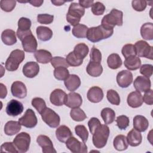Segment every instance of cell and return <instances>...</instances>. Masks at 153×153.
I'll use <instances>...</instances> for the list:
<instances>
[{
  "mask_svg": "<svg viewBox=\"0 0 153 153\" xmlns=\"http://www.w3.org/2000/svg\"><path fill=\"white\" fill-rule=\"evenodd\" d=\"M123 13L121 11L113 8L111 12L105 15L101 21V26L106 30H114L115 26L123 25Z\"/></svg>",
  "mask_w": 153,
  "mask_h": 153,
  "instance_id": "cell-1",
  "label": "cell"
},
{
  "mask_svg": "<svg viewBox=\"0 0 153 153\" xmlns=\"http://www.w3.org/2000/svg\"><path fill=\"white\" fill-rule=\"evenodd\" d=\"M110 130L106 124H101L93 134L92 141L94 146L98 149L103 148L107 143Z\"/></svg>",
  "mask_w": 153,
  "mask_h": 153,
  "instance_id": "cell-2",
  "label": "cell"
},
{
  "mask_svg": "<svg viewBox=\"0 0 153 153\" xmlns=\"http://www.w3.org/2000/svg\"><path fill=\"white\" fill-rule=\"evenodd\" d=\"M113 33L114 30H106L101 25H99L88 28L86 38L92 42H97L111 37Z\"/></svg>",
  "mask_w": 153,
  "mask_h": 153,
  "instance_id": "cell-3",
  "label": "cell"
},
{
  "mask_svg": "<svg viewBox=\"0 0 153 153\" xmlns=\"http://www.w3.org/2000/svg\"><path fill=\"white\" fill-rule=\"evenodd\" d=\"M85 10L77 2L71 4L66 14V20L72 26L79 24L81 18L84 15Z\"/></svg>",
  "mask_w": 153,
  "mask_h": 153,
  "instance_id": "cell-4",
  "label": "cell"
},
{
  "mask_svg": "<svg viewBox=\"0 0 153 153\" xmlns=\"http://www.w3.org/2000/svg\"><path fill=\"white\" fill-rule=\"evenodd\" d=\"M25 57V53L21 50L16 49L12 51L5 63L6 69L11 72L16 71L20 64L24 60Z\"/></svg>",
  "mask_w": 153,
  "mask_h": 153,
  "instance_id": "cell-5",
  "label": "cell"
},
{
  "mask_svg": "<svg viewBox=\"0 0 153 153\" xmlns=\"http://www.w3.org/2000/svg\"><path fill=\"white\" fill-rule=\"evenodd\" d=\"M42 120L51 128H56L60 122L59 115L51 109L46 107L40 114Z\"/></svg>",
  "mask_w": 153,
  "mask_h": 153,
  "instance_id": "cell-6",
  "label": "cell"
},
{
  "mask_svg": "<svg viewBox=\"0 0 153 153\" xmlns=\"http://www.w3.org/2000/svg\"><path fill=\"white\" fill-rule=\"evenodd\" d=\"M13 143L19 152L25 153L27 152L29 148L30 136L26 132L20 133L14 139Z\"/></svg>",
  "mask_w": 153,
  "mask_h": 153,
  "instance_id": "cell-7",
  "label": "cell"
},
{
  "mask_svg": "<svg viewBox=\"0 0 153 153\" xmlns=\"http://www.w3.org/2000/svg\"><path fill=\"white\" fill-rule=\"evenodd\" d=\"M135 51L137 56L139 57H145L152 60L153 48L148 43L143 40L137 41L134 44Z\"/></svg>",
  "mask_w": 153,
  "mask_h": 153,
  "instance_id": "cell-8",
  "label": "cell"
},
{
  "mask_svg": "<svg viewBox=\"0 0 153 153\" xmlns=\"http://www.w3.org/2000/svg\"><path fill=\"white\" fill-rule=\"evenodd\" d=\"M19 122L22 126L26 128H32L36 126L38 120L35 112L31 109H27L24 115L19 119Z\"/></svg>",
  "mask_w": 153,
  "mask_h": 153,
  "instance_id": "cell-9",
  "label": "cell"
},
{
  "mask_svg": "<svg viewBox=\"0 0 153 153\" xmlns=\"http://www.w3.org/2000/svg\"><path fill=\"white\" fill-rule=\"evenodd\" d=\"M65 143L67 148L73 153L87 152V146L85 143L79 141L73 136L69 137Z\"/></svg>",
  "mask_w": 153,
  "mask_h": 153,
  "instance_id": "cell-10",
  "label": "cell"
},
{
  "mask_svg": "<svg viewBox=\"0 0 153 153\" xmlns=\"http://www.w3.org/2000/svg\"><path fill=\"white\" fill-rule=\"evenodd\" d=\"M133 74L128 70H123L119 72L117 75V82L121 88H127L133 82Z\"/></svg>",
  "mask_w": 153,
  "mask_h": 153,
  "instance_id": "cell-11",
  "label": "cell"
},
{
  "mask_svg": "<svg viewBox=\"0 0 153 153\" xmlns=\"http://www.w3.org/2000/svg\"><path fill=\"white\" fill-rule=\"evenodd\" d=\"M23 105L20 102L15 99H12L8 102L5 111L8 115L16 117L21 114L23 112Z\"/></svg>",
  "mask_w": 153,
  "mask_h": 153,
  "instance_id": "cell-12",
  "label": "cell"
},
{
  "mask_svg": "<svg viewBox=\"0 0 153 153\" xmlns=\"http://www.w3.org/2000/svg\"><path fill=\"white\" fill-rule=\"evenodd\" d=\"M36 142L42 148L43 153H56L53 144L49 137L45 135H39L36 138Z\"/></svg>",
  "mask_w": 153,
  "mask_h": 153,
  "instance_id": "cell-13",
  "label": "cell"
},
{
  "mask_svg": "<svg viewBox=\"0 0 153 153\" xmlns=\"http://www.w3.org/2000/svg\"><path fill=\"white\" fill-rule=\"evenodd\" d=\"M133 86L136 91L146 92L151 89V82L149 78L144 76H138L134 79Z\"/></svg>",
  "mask_w": 153,
  "mask_h": 153,
  "instance_id": "cell-14",
  "label": "cell"
},
{
  "mask_svg": "<svg viewBox=\"0 0 153 153\" xmlns=\"http://www.w3.org/2000/svg\"><path fill=\"white\" fill-rule=\"evenodd\" d=\"M66 93L60 88H56L53 90L50 96V102L57 106H61L65 104L66 97Z\"/></svg>",
  "mask_w": 153,
  "mask_h": 153,
  "instance_id": "cell-15",
  "label": "cell"
},
{
  "mask_svg": "<svg viewBox=\"0 0 153 153\" xmlns=\"http://www.w3.org/2000/svg\"><path fill=\"white\" fill-rule=\"evenodd\" d=\"M22 45L24 51L27 53H35L38 47L37 41L32 33L27 35L23 39Z\"/></svg>",
  "mask_w": 153,
  "mask_h": 153,
  "instance_id": "cell-16",
  "label": "cell"
},
{
  "mask_svg": "<svg viewBox=\"0 0 153 153\" xmlns=\"http://www.w3.org/2000/svg\"><path fill=\"white\" fill-rule=\"evenodd\" d=\"M11 92L13 96L19 99H23L27 95V88L23 82L16 81L11 85Z\"/></svg>",
  "mask_w": 153,
  "mask_h": 153,
  "instance_id": "cell-17",
  "label": "cell"
},
{
  "mask_svg": "<svg viewBox=\"0 0 153 153\" xmlns=\"http://www.w3.org/2000/svg\"><path fill=\"white\" fill-rule=\"evenodd\" d=\"M82 103V99L81 96L75 92H71L67 94L65 104L70 108H79Z\"/></svg>",
  "mask_w": 153,
  "mask_h": 153,
  "instance_id": "cell-18",
  "label": "cell"
},
{
  "mask_svg": "<svg viewBox=\"0 0 153 153\" xmlns=\"http://www.w3.org/2000/svg\"><path fill=\"white\" fill-rule=\"evenodd\" d=\"M23 75L29 78L35 77L39 72V66L36 62H28L24 65L22 69Z\"/></svg>",
  "mask_w": 153,
  "mask_h": 153,
  "instance_id": "cell-19",
  "label": "cell"
},
{
  "mask_svg": "<svg viewBox=\"0 0 153 153\" xmlns=\"http://www.w3.org/2000/svg\"><path fill=\"white\" fill-rule=\"evenodd\" d=\"M88 100L92 103H99L103 98V92L101 88L97 86L91 87L87 94Z\"/></svg>",
  "mask_w": 153,
  "mask_h": 153,
  "instance_id": "cell-20",
  "label": "cell"
},
{
  "mask_svg": "<svg viewBox=\"0 0 153 153\" xmlns=\"http://www.w3.org/2000/svg\"><path fill=\"white\" fill-rule=\"evenodd\" d=\"M127 102L128 105L133 108H136L142 106L143 103V97L140 92L134 91L131 92L127 96Z\"/></svg>",
  "mask_w": 153,
  "mask_h": 153,
  "instance_id": "cell-21",
  "label": "cell"
},
{
  "mask_svg": "<svg viewBox=\"0 0 153 153\" xmlns=\"http://www.w3.org/2000/svg\"><path fill=\"white\" fill-rule=\"evenodd\" d=\"M56 136L59 141L65 143L69 137L72 136V133L68 127L62 125L56 129Z\"/></svg>",
  "mask_w": 153,
  "mask_h": 153,
  "instance_id": "cell-22",
  "label": "cell"
},
{
  "mask_svg": "<svg viewBox=\"0 0 153 153\" xmlns=\"http://www.w3.org/2000/svg\"><path fill=\"white\" fill-rule=\"evenodd\" d=\"M64 84L67 90L73 92L79 87L81 85V80L78 75L71 74L69 75L66 80H65Z\"/></svg>",
  "mask_w": 153,
  "mask_h": 153,
  "instance_id": "cell-23",
  "label": "cell"
},
{
  "mask_svg": "<svg viewBox=\"0 0 153 153\" xmlns=\"http://www.w3.org/2000/svg\"><path fill=\"white\" fill-rule=\"evenodd\" d=\"M149 126L148 120L142 115H136L133 118V127L139 132L145 131Z\"/></svg>",
  "mask_w": 153,
  "mask_h": 153,
  "instance_id": "cell-24",
  "label": "cell"
},
{
  "mask_svg": "<svg viewBox=\"0 0 153 153\" xmlns=\"http://www.w3.org/2000/svg\"><path fill=\"white\" fill-rule=\"evenodd\" d=\"M126 137L128 145L133 147L139 145L142 140V134L134 128H133L128 133Z\"/></svg>",
  "mask_w": 153,
  "mask_h": 153,
  "instance_id": "cell-25",
  "label": "cell"
},
{
  "mask_svg": "<svg viewBox=\"0 0 153 153\" xmlns=\"http://www.w3.org/2000/svg\"><path fill=\"white\" fill-rule=\"evenodd\" d=\"M87 74L93 77H98L103 72V68L100 63L90 61L86 68Z\"/></svg>",
  "mask_w": 153,
  "mask_h": 153,
  "instance_id": "cell-26",
  "label": "cell"
},
{
  "mask_svg": "<svg viewBox=\"0 0 153 153\" xmlns=\"http://www.w3.org/2000/svg\"><path fill=\"white\" fill-rule=\"evenodd\" d=\"M34 57L38 63L43 64L49 63L53 58L50 51L43 49L36 50L34 53Z\"/></svg>",
  "mask_w": 153,
  "mask_h": 153,
  "instance_id": "cell-27",
  "label": "cell"
},
{
  "mask_svg": "<svg viewBox=\"0 0 153 153\" xmlns=\"http://www.w3.org/2000/svg\"><path fill=\"white\" fill-rule=\"evenodd\" d=\"M1 39L7 45H13L17 42L16 33L11 29L4 30L1 34Z\"/></svg>",
  "mask_w": 153,
  "mask_h": 153,
  "instance_id": "cell-28",
  "label": "cell"
},
{
  "mask_svg": "<svg viewBox=\"0 0 153 153\" xmlns=\"http://www.w3.org/2000/svg\"><path fill=\"white\" fill-rule=\"evenodd\" d=\"M21 124L19 121H9L4 126V132L8 136H13L21 130Z\"/></svg>",
  "mask_w": 153,
  "mask_h": 153,
  "instance_id": "cell-29",
  "label": "cell"
},
{
  "mask_svg": "<svg viewBox=\"0 0 153 153\" xmlns=\"http://www.w3.org/2000/svg\"><path fill=\"white\" fill-rule=\"evenodd\" d=\"M125 67L129 71L138 69L141 66V60L137 56H131L126 58L124 62Z\"/></svg>",
  "mask_w": 153,
  "mask_h": 153,
  "instance_id": "cell-30",
  "label": "cell"
},
{
  "mask_svg": "<svg viewBox=\"0 0 153 153\" xmlns=\"http://www.w3.org/2000/svg\"><path fill=\"white\" fill-rule=\"evenodd\" d=\"M36 35L38 38L42 41H49L53 36V31L48 27L39 26L36 28Z\"/></svg>",
  "mask_w": 153,
  "mask_h": 153,
  "instance_id": "cell-31",
  "label": "cell"
},
{
  "mask_svg": "<svg viewBox=\"0 0 153 153\" xmlns=\"http://www.w3.org/2000/svg\"><path fill=\"white\" fill-rule=\"evenodd\" d=\"M113 145L115 149L117 151H121L126 150L128 146L127 137L123 134L117 136L114 139Z\"/></svg>",
  "mask_w": 153,
  "mask_h": 153,
  "instance_id": "cell-32",
  "label": "cell"
},
{
  "mask_svg": "<svg viewBox=\"0 0 153 153\" xmlns=\"http://www.w3.org/2000/svg\"><path fill=\"white\" fill-rule=\"evenodd\" d=\"M89 52L88 47L84 43L76 44L74 49L73 53L76 57L80 59H84Z\"/></svg>",
  "mask_w": 153,
  "mask_h": 153,
  "instance_id": "cell-33",
  "label": "cell"
},
{
  "mask_svg": "<svg viewBox=\"0 0 153 153\" xmlns=\"http://www.w3.org/2000/svg\"><path fill=\"white\" fill-rule=\"evenodd\" d=\"M101 117L105 124H110L115 121V112L110 108H105L101 111Z\"/></svg>",
  "mask_w": 153,
  "mask_h": 153,
  "instance_id": "cell-34",
  "label": "cell"
},
{
  "mask_svg": "<svg viewBox=\"0 0 153 153\" xmlns=\"http://www.w3.org/2000/svg\"><path fill=\"white\" fill-rule=\"evenodd\" d=\"M142 37L145 40H152L153 39V24L152 23H145L140 28Z\"/></svg>",
  "mask_w": 153,
  "mask_h": 153,
  "instance_id": "cell-35",
  "label": "cell"
},
{
  "mask_svg": "<svg viewBox=\"0 0 153 153\" xmlns=\"http://www.w3.org/2000/svg\"><path fill=\"white\" fill-rule=\"evenodd\" d=\"M107 63L109 68L117 69L121 67L123 61L118 54L112 53L108 56L107 59Z\"/></svg>",
  "mask_w": 153,
  "mask_h": 153,
  "instance_id": "cell-36",
  "label": "cell"
},
{
  "mask_svg": "<svg viewBox=\"0 0 153 153\" xmlns=\"http://www.w3.org/2000/svg\"><path fill=\"white\" fill-rule=\"evenodd\" d=\"M88 27L83 24H78L74 26L72 32L73 35L77 38H84L87 36Z\"/></svg>",
  "mask_w": 153,
  "mask_h": 153,
  "instance_id": "cell-37",
  "label": "cell"
},
{
  "mask_svg": "<svg viewBox=\"0 0 153 153\" xmlns=\"http://www.w3.org/2000/svg\"><path fill=\"white\" fill-rule=\"evenodd\" d=\"M54 76L57 80L65 81L69 76V72L67 68L64 66H59L54 68Z\"/></svg>",
  "mask_w": 153,
  "mask_h": 153,
  "instance_id": "cell-38",
  "label": "cell"
},
{
  "mask_svg": "<svg viewBox=\"0 0 153 153\" xmlns=\"http://www.w3.org/2000/svg\"><path fill=\"white\" fill-rule=\"evenodd\" d=\"M70 116L75 121H82L87 118L84 111L79 108L72 109L70 112Z\"/></svg>",
  "mask_w": 153,
  "mask_h": 153,
  "instance_id": "cell-39",
  "label": "cell"
},
{
  "mask_svg": "<svg viewBox=\"0 0 153 153\" xmlns=\"http://www.w3.org/2000/svg\"><path fill=\"white\" fill-rule=\"evenodd\" d=\"M106 97L109 103L115 105H119L120 103V97L118 93L114 90H108Z\"/></svg>",
  "mask_w": 153,
  "mask_h": 153,
  "instance_id": "cell-40",
  "label": "cell"
},
{
  "mask_svg": "<svg viewBox=\"0 0 153 153\" xmlns=\"http://www.w3.org/2000/svg\"><path fill=\"white\" fill-rule=\"evenodd\" d=\"M75 131L82 140L83 142H86L88 137V132L86 127L84 125H77L75 127Z\"/></svg>",
  "mask_w": 153,
  "mask_h": 153,
  "instance_id": "cell-41",
  "label": "cell"
},
{
  "mask_svg": "<svg viewBox=\"0 0 153 153\" xmlns=\"http://www.w3.org/2000/svg\"><path fill=\"white\" fill-rule=\"evenodd\" d=\"M66 60L67 63H68V65L69 66H74V67L80 66L83 62V60L80 59L78 58L77 57H76L75 56V54H74L73 51L70 52L67 55Z\"/></svg>",
  "mask_w": 153,
  "mask_h": 153,
  "instance_id": "cell-42",
  "label": "cell"
},
{
  "mask_svg": "<svg viewBox=\"0 0 153 153\" xmlns=\"http://www.w3.org/2000/svg\"><path fill=\"white\" fill-rule=\"evenodd\" d=\"M31 21L26 17H21L18 21V31L25 32L30 30Z\"/></svg>",
  "mask_w": 153,
  "mask_h": 153,
  "instance_id": "cell-43",
  "label": "cell"
},
{
  "mask_svg": "<svg viewBox=\"0 0 153 153\" xmlns=\"http://www.w3.org/2000/svg\"><path fill=\"white\" fill-rule=\"evenodd\" d=\"M32 105L34 107L38 112L40 114L47 107L44 100L41 97H35L32 100Z\"/></svg>",
  "mask_w": 153,
  "mask_h": 153,
  "instance_id": "cell-44",
  "label": "cell"
},
{
  "mask_svg": "<svg viewBox=\"0 0 153 153\" xmlns=\"http://www.w3.org/2000/svg\"><path fill=\"white\" fill-rule=\"evenodd\" d=\"M117 126L120 130H125L129 126L130 120L128 117L122 115L117 117L115 120Z\"/></svg>",
  "mask_w": 153,
  "mask_h": 153,
  "instance_id": "cell-45",
  "label": "cell"
},
{
  "mask_svg": "<svg viewBox=\"0 0 153 153\" xmlns=\"http://www.w3.org/2000/svg\"><path fill=\"white\" fill-rule=\"evenodd\" d=\"M1 8L5 12L12 11L16 7V1L14 0H1L0 2Z\"/></svg>",
  "mask_w": 153,
  "mask_h": 153,
  "instance_id": "cell-46",
  "label": "cell"
},
{
  "mask_svg": "<svg viewBox=\"0 0 153 153\" xmlns=\"http://www.w3.org/2000/svg\"><path fill=\"white\" fill-rule=\"evenodd\" d=\"M121 53L125 59L131 56H136L134 46L131 44H127L124 45L122 48Z\"/></svg>",
  "mask_w": 153,
  "mask_h": 153,
  "instance_id": "cell-47",
  "label": "cell"
},
{
  "mask_svg": "<svg viewBox=\"0 0 153 153\" xmlns=\"http://www.w3.org/2000/svg\"><path fill=\"white\" fill-rule=\"evenodd\" d=\"M50 62L53 67H54V68L59 66H64L68 68L69 66V65L67 63L66 60L65 58L59 56L53 57Z\"/></svg>",
  "mask_w": 153,
  "mask_h": 153,
  "instance_id": "cell-48",
  "label": "cell"
},
{
  "mask_svg": "<svg viewBox=\"0 0 153 153\" xmlns=\"http://www.w3.org/2000/svg\"><path fill=\"white\" fill-rule=\"evenodd\" d=\"M105 10V7L100 2H94L91 6V12L96 16L102 15Z\"/></svg>",
  "mask_w": 153,
  "mask_h": 153,
  "instance_id": "cell-49",
  "label": "cell"
},
{
  "mask_svg": "<svg viewBox=\"0 0 153 153\" xmlns=\"http://www.w3.org/2000/svg\"><path fill=\"white\" fill-rule=\"evenodd\" d=\"M90 57V61L100 63L102 61V53L99 49L96 48L94 46H93V47L91 49Z\"/></svg>",
  "mask_w": 153,
  "mask_h": 153,
  "instance_id": "cell-50",
  "label": "cell"
},
{
  "mask_svg": "<svg viewBox=\"0 0 153 153\" xmlns=\"http://www.w3.org/2000/svg\"><path fill=\"white\" fill-rule=\"evenodd\" d=\"M54 16L48 14H39L37 16V21L44 25H49L53 22Z\"/></svg>",
  "mask_w": 153,
  "mask_h": 153,
  "instance_id": "cell-51",
  "label": "cell"
},
{
  "mask_svg": "<svg viewBox=\"0 0 153 153\" xmlns=\"http://www.w3.org/2000/svg\"><path fill=\"white\" fill-rule=\"evenodd\" d=\"M1 152H12V153L19 152L14 143L11 142H5L3 144H2L1 146Z\"/></svg>",
  "mask_w": 153,
  "mask_h": 153,
  "instance_id": "cell-52",
  "label": "cell"
},
{
  "mask_svg": "<svg viewBox=\"0 0 153 153\" xmlns=\"http://www.w3.org/2000/svg\"><path fill=\"white\" fill-rule=\"evenodd\" d=\"M133 8L137 11H142L147 6V1L143 0H134L131 2Z\"/></svg>",
  "mask_w": 153,
  "mask_h": 153,
  "instance_id": "cell-53",
  "label": "cell"
},
{
  "mask_svg": "<svg viewBox=\"0 0 153 153\" xmlns=\"http://www.w3.org/2000/svg\"><path fill=\"white\" fill-rule=\"evenodd\" d=\"M101 123L100 120L96 118V117H93L90 119V120L88 122V126L90 129V133L93 134L94 132V131L101 125Z\"/></svg>",
  "mask_w": 153,
  "mask_h": 153,
  "instance_id": "cell-54",
  "label": "cell"
},
{
  "mask_svg": "<svg viewBox=\"0 0 153 153\" xmlns=\"http://www.w3.org/2000/svg\"><path fill=\"white\" fill-rule=\"evenodd\" d=\"M152 68L153 66L152 65L144 64L140 67V73L144 76L149 78V77H151L152 75Z\"/></svg>",
  "mask_w": 153,
  "mask_h": 153,
  "instance_id": "cell-55",
  "label": "cell"
},
{
  "mask_svg": "<svg viewBox=\"0 0 153 153\" xmlns=\"http://www.w3.org/2000/svg\"><path fill=\"white\" fill-rule=\"evenodd\" d=\"M143 97V102L148 105H152L153 104V91L150 89L148 91L145 92Z\"/></svg>",
  "mask_w": 153,
  "mask_h": 153,
  "instance_id": "cell-56",
  "label": "cell"
},
{
  "mask_svg": "<svg viewBox=\"0 0 153 153\" xmlns=\"http://www.w3.org/2000/svg\"><path fill=\"white\" fill-rule=\"evenodd\" d=\"M94 3L93 0H90V1H84V0H79L78 2V4L82 6L84 8H90V7L92 6V5Z\"/></svg>",
  "mask_w": 153,
  "mask_h": 153,
  "instance_id": "cell-57",
  "label": "cell"
},
{
  "mask_svg": "<svg viewBox=\"0 0 153 153\" xmlns=\"http://www.w3.org/2000/svg\"><path fill=\"white\" fill-rule=\"evenodd\" d=\"M1 86V94H0V97L1 99H4L7 94V90L5 87L2 83L0 84Z\"/></svg>",
  "mask_w": 153,
  "mask_h": 153,
  "instance_id": "cell-58",
  "label": "cell"
},
{
  "mask_svg": "<svg viewBox=\"0 0 153 153\" xmlns=\"http://www.w3.org/2000/svg\"><path fill=\"white\" fill-rule=\"evenodd\" d=\"M29 3H30L34 7H40L42 5V4L44 2V1L42 0H31V1H27Z\"/></svg>",
  "mask_w": 153,
  "mask_h": 153,
  "instance_id": "cell-59",
  "label": "cell"
},
{
  "mask_svg": "<svg viewBox=\"0 0 153 153\" xmlns=\"http://www.w3.org/2000/svg\"><path fill=\"white\" fill-rule=\"evenodd\" d=\"M51 2L52 4H53L56 6H60V5H63L66 1L57 0V1H51Z\"/></svg>",
  "mask_w": 153,
  "mask_h": 153,
  "instance_id": "cell-60",
  "label": "cell"
}]
</instances>
